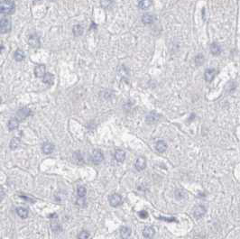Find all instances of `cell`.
Wrapping results in <instances>:
<instances>
[{"label":"cell","instance_id":"6da1fadb","mask_svg":"<svg viewBox=\"0 0 240 239\" xmlns=\"http://www.w3.org/2000/svg\"><path fill=\"white\" fill-rule=\"evenodd\" d=\"M15 6L12 0H3L0 2V13L10 15L15 12Z\"/></svg>","mask_w":240,"mask_h":239},{"label":"cell","instance_id":"7a4b0ae2","mask_svg":"<svg viewBox=\"0 0 240 239\" xmlns=\"http://www.w3.org/2000/svg\"><path fill=\"white\" fill-rule=\"evenodd\" d=\"M11 21L8 18H2L0 20V33L6 34L11 30Z\"/></svg>","mask_w":240,"mask_h":239},{"label":"cell","instance_id":"3957f363","mask_svg":"<svg viewBox=\"0 0 240 239\" xmlns=\"http://www.w3.org/2000/svg\"><path fill=\"white\" fill-rule=\"evenodd\" d=\"M109 203L112 207H118L119 206L121 203H122V198L119 194H117V193H114L112 194L110 197H109Z\"/></svg>","mask_w":240,"mask_h":239},{"label":"cell","instance_id":"277c9868","mask_svg":"<svg viewBox=\"0 0 240 239\" xmlns=\"http://www.w3.org/2000/svg\"><path fill=\"white\" fill-rule=\"evenodd\" d=\"M104 160V156L101 151L99 150H94L92 153V161L95 164H99Z\"/></svg>","mask_w":240,"mask_h":239},{"label":"cell","instance_id":"5b68a950","mask_svg":"<svg viewBox=\"0 0 240 239\" xmlns=\"http://www.w3.org/2000/svg\"><path fill=\"white\" fill-rule=\"evenodd\" d=\"M134 167L137 171H143L145 167H146V160H145V158L143 156L138 157L137 159V161H135Z\"/></svg>","mask_w":240,"mask_h":239},{"label":"cell","instance_id":"8992f818","mask_svg":"<svg viewBox=\"0 0 240 239\" xmlns=\"http://www.w3.org/2000/svg\"><path fill=\"white\" fill-rule=\"evenodd\" d=\"M28 43L32 47L38 48L40 46V38L37 34H32V35H30V37H29Z\"/></svg>","mask_w":240,"mask_h":239},{"label":"cell","instance_id":"52a82bcc","mask_svg":"<svg viewBox=\"0 0 240 239\" xmlns=\"http://www.w3.org/2000/svg\"><path fill=\"white\" fill-rule=\"evenodd\" d=\"M42 150H43V153H45V154H51L54 150V145L51 143L46 142L43 144V146H42Z\"/></svg>","mask_w":240,"mask_h":239},{"label":"cell","instance_id":"ba28073f","mask_svg":"<svg viewBox=\"0 0 240 239\" xmlns=\"http://www.w3.org/2000/svg\"><path fill=\"white\" fill-rule=\"evenodd\" d=\"M45 66L44 64H40L35 67L34 69V74L37 78H43L45 74Z\"/></svg>","mask_w":240,"mask_h":239},{"label":"cell","instance_id":"9c48e42d","mask_svg":"<svg viewBox=\"0 0 240 239\" xmlns=\"http://www.w3.org/2000/svg\"><path fill=\"white\" fill-rule=\"evenodd\" d=\"M30 114H31V110L29 109V108H21V109H19L18 110V112H17V117L19 118V119H25V118H26L27 117H29L30 116Z\"/></svg>","mask_w":240,"mask_h":239},{"label":"cell","instance_id":"30bf717a","mask_svg":"<svg viewBox=\"0 0 240 239\" xmlns=\"http://www.w3.org/2000/svg\"><path fill=\"white\" fill-rule=\"evenodd\" d=\"M155 234V230L153 229V227L152 226H146L144 229L143 231V235L145 237V238H148V239H151L153 237Z\"/></svg>","mask_w":240,"mask_h":239},{"label":"cell","instance_id":"8fae6325","mask_svg":"<svg viewBox=\"0 0 240 239\" xmlns=\"http://www.w3.org/2000/svg\"><path fill=\"white\" fill-rule=\"evenodd\" d=\"M160 118V116L158 115L157 113H155V112H151L149 113L147 117H146V122L148 124H153L155 122H157Z\"/></svg>","mask_w":240,"mask_h":239},{"label":"cell","instance_id":"7c38bea8","mask_svg":"<svg viewBox=\"0 0 240 239\" xmlns=\"http://www.w3.org/2000/svg\"><path fill=\"white\" fill-rule=\"evenodd\" d=\"M217 71L214 69H208L205 72V79L208 82H210L213 80V79L216 76Z\"/></svg>","mask_w":240,"mask_h":239},{"label":"cell","instance_id":"4fadbf2b","mask_svg":"<svg viewBox=\"0 0 240 239\" xmlns=\"http://www.w3.org/2000/svg\"><path fill=\"white\" fill-rule=\"evenodd\" d=\"M115 158H116V160L118 162H123L125 161V159H126V153L121 149H118L116 151V153H115Z\"/></svg>","mask_w":240,"mask_h":239},{"label":"cell","instance_id":"5bb4252c","mask_svg":"<svg viewBox=\"0 0 240 239\" xmlns=\"http://www.w3.org/2000/svg\"><path fill=\"white\" fill-rule=\"evenodd\" d=\"M167 143L164 142V141H163V140H160V141H158L157 143H156V144H155V148H156V150H157L159 153H164L166 150H167Z\"/></svg>","mask_w":240,"mask_h":239},{"label":"cell","instance_id":"9a60e30c","mask_svg":"<svg viewBox=\"0 0 240 239\" xmlns=\"http://www.w3.org/2000/svg\"><path fill=\"white\" fill-rule=\"evenodd\" d=\"M206 213V209L203 207V206H199L197 207L195 210H194V216L197 219H200V217H203Z\"/></svg>","mask_w":240,"mask_h":239},{"label":"cell","instance_id":"2e32d148","mask_svg":"<svg viewBox=\"0 0 240 239\" xmlns=\"http://www.w3.org/2000/svg\"><path fill=\"white\" fill-rule=\"evenodd\" d=\"M131 235V228L128 226H122L120 229V235L123 239H127Z\"/></svg>","mask_w":240,"mask_h":239},{"label":"cell","instance_id":"e0dca14e","mask_svg":"<svg viewBox=\"0 0 240 239\" xmlns=\"http://www.w3.org/2000/svg\"><path fill=\"white\" fill-rule=\"evenodd\" d=\"M16 213L21 217V219H26V217H28V214H29L28 210L26 209H25V207H17V209H16Z\"/></svg>","mask_w":240,"mask_h":239},{"label":"cell","instance_id":"ac0fdd59","mask_svg":"<svg viewBox=\"0 0 240 239\" xmlns=\"http://www.w3.org/2000/svg\"><path fill=\"white\" fill-rule=\"evenodd\" d=\"M210 53L213 54V55H218L220 53H221V48L220 46L218 45L217 43H213L211 45H210Z\"/></svg>","mask_w":240,"mask_h":239},{"label":"cell","instance_id":"d6986e66","mask_svg":"<svg viewBox=\"0 0 240 239\" xmlns=\"http://www.w3.org/2000/svg\"><path fill=\"white\" fill-rule=\"evenodd\" d=\"M44 78V82L46 83L48 85H51L53 84V81H54V76L51 73H45L44 76L43 77Z\"/></svg>","mask_w":240,"mask_h":239},{"label":"cell","instance_id":"ffe728a7","mask_svg":"<svg viewBox=\"0 0 240 239\" xmlns=\"http://www.w3.org/2000/svg\"><path fill=\"white\" fill-rule=\"evenodd\" d=\"M18 126H19V121L16 118L11 119V120L9 121V123H8V128H9V130H15V129H16L18 127Z\"/></svg>","mask_w":240,"mask_h":239},{"label":"cell","instance_id":"44dd1931","mask_svg":"<svg viewBox=\"0 0 240 239\" xmlns=\"http://www.w3.org/2000/svg\"><path fill=\"white\" fill-rule=\"evenodd\" d=\"M143 23L145 25H150L152 23H153V16L150 14H145L143 18H142Z\"/></svg>","mask_w":240,"mask_h":239},{"label":"cell","instance_id":"7402d4cb","mask_svg":"<svg viewBox=\"0 0 240 239\" xmlns=\"http://www.w3.org/2000/svg\"><path fill=\"white\" fill-rule=\"evenodd\" d=\"M20 145V139L17 137H15L10 142V149L11 150H15L19 147Z\"/></svg>","mask_w":240,"mask_h":239},{"label":"cell","instance_id":"603a6c76","mask_svg":"<svg viewBox=\"0 0 240 239\" xmlns=\"http://www.w3.org/2000/svg\"><path fill=\"white\" fill-rule=\"evenodd\" d=\"M151 4V0H141L139 2V7L143 10H146L150 7Z\"/></svg>","mask_w":240,"mask_h":239},{"label":"cell","instance_id":"cb8c5ba5","mask_svg":"<svg viewBox=\"0 0 240 239\" xmlns=\"http://www.w3.org/2000/svg\"><path fill=\"white\" fill-rule=\"evenodd\" d=\"M72 32H73L74 35L76 36H80L83 34V27L80 25H76L73 26V29H72Z\"/></svg>","mask_w":240,"mask_h":239},{"label":"cell","instance_id":"d4e9b609","mask_svg":"<svg viewBox=\"0 0 240 239\" xmlns=\"http://www.w3.org/2000/svg\"><path fill=\"white\" fill-rule=\"evenodd\" d=\"M25 53L22 51V50H17L15 53V60L17 61H21L25 59Z\"/></svg>","mask_w":240,"mask_h":239},{"label":"cell","instance_id":"484cf974","mask_svg":"<svg viewBox=\"0 0 240 239\" xmlns=\"http://www.w3.org/2000/svg\"><path fill=\"white\" fill-rule=\"evenodd\" d=\"M51 229L55 232L60 230V225L57 221V215H55V217L51 219Z\"/></svg>","mask_w":240,"mask_h":239},{"label":"cell","instance_id":"4316f807","mask_svg":"<svg viewBox=\"0 0 240 239\" xmlns=\"http://www.w3.org/2000/svg\"><path fill=\"white\" fill-rule=\"evenodd\" d=\"M77 193H78V196L80 197V198H84V197L86 196V194H87V190H86L85 187L80 186L78 188Z\"/></svg>","mask_w":240,"mask_h":239},{"label":"cell","instance_id":"83f0119b","mask_svg":"<svg viewBox=\"0 0 240 239\" xmlns=\"http://www.w3.org/2000/svg\"><path fill=\"white\" fill-rule=\"evenodd\" d=\"M73 158L74 160L78 162V163H80L83 162V158H82V155L80 152H75L74 154H73Z\"/></svg>","mask_w":240,"mask_h":239},{"label":"cell","instance_id":"f1b7e54d","mask_svg":"<svg viewBox=\"0 0 240 239\" xmlns=\"http://www.w3.org/2000/svg\"><path fill=\"white\" fill-rule=\"evenodd\" d=\"M89 236H90L89 233L88 231H86V230L81 231V232L79 234V235H78L79 239H89Z\"/></svg>","mask_w":240,"mask_h":239},{"label":"cell","instance_id":"f546056e","mask_svg":"<svg viewBox=\"0 0 240 239\" xmlns=\"http://www.w3.org/2000/svg\"><path fill=\"white\" fill-rule=\"evenodd\" d=\"M184 196H185V193H184V191L182 190H177L175 191V198H176L177 200H182V199H183V198H184Z\"/></svg>","mask_w":240,"mask_h":239},{"label":"cell","instance_id":"4dcf8cb0","mask_svg":"<svg viewBox=\"0 0 240 239\" xmlns=\"http://www.w3.org/2000/svg\"><path fill=\"white\" fill-rule=\"evenodd\" d=\"M195 62H196L197 65H201L204 62V56L202 54L197 55L196 58H195Z\"/></svg>","mask_w":240,"mask_h":239},{"label":"cell","instance_id":"1f68e13d","mask_svg":"<svg viewBox=\"0 0 240 239\" xmlns=\"http://www.w3.org/2000/svg\"><path fill=\"white\" fill-rule=\"evenodd\" d=\"M112 4V0H101V6L102 7H108Z\"/></svg>","mask_w":240,"mask_h":239},{"label":"cell","instance_id":"d6a6232c","mask_svg":"<svg viewBox=\"0 0 240 239\" xmlns=\"http://www.w3.org/2000/svg\"><path fill=\"white\" fill-rule=\"evenodd\" d=\"M139 217H141V219H147V217H148V213L146 211H144V210H142L138 213Z\"/></svg>","mask_w":240,"mask_h":239},{"label":"cell","instance_id":"836d02e7","mask_svg":"<svg viewBox=\"0 0 240 239\" xmlns=\"http://www.w3.org/2000/svg\"><path fill=\"white\" fill-rule=\"evenodd\" d=\"M5 195H6V193H5L4 189L2 188V187H0V201L5 198Z\"/></svg>","mask_w":240,"mask_h":239},{"label":"cell","instance_id":"e575fe53","mask_svg":"<svg viewBox=\"0 0 240 239\" xmlns=\"http://www.w3.org/2000/svg\"><path fill=\"white\" fill-rule=\"evenodd\" d=\"M3 48H4V47H3L2 45H0V53L2 51V49H3Z\"/></svg>","mask_w":240,"mask_h":239},{"label":"cell","instance_id":"d590c367","mask_svg":"<svg viewBox=\"0 0 240 239\" xmlns=\"http://www.w3.org/2000/svg\"><path fill=\"white\" fill-rule=\"evenodd\" d=\"M0 102H1V98H0Z\"/></svg>","mask_w":240,"mask_h":239}]
</instances>
